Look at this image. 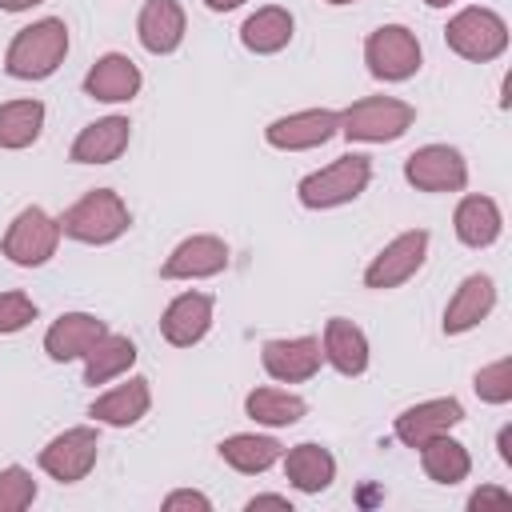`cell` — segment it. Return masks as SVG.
Listing matches in <instances>:
<instances>
[{
  "label": "cell",
  "mask_w": 512,
  "mask_h": 512,
  "mask_svg": "<svg viewBox=\"0 0 512 512\" xmlns=\"http://www.w3.org/2000/svg\"><path fill=\"white\" fill-rule=\"evenodd\" d=\"M68 56V24L60 16L32 20L20 28L4 52V72L16 80H48Z\"/></svg>",
  "instance_id": "1"
},
{
  "label": "cell",
  "mask_w": 512,
  "mask_h": 512,
  "mask_svg": "<svg viewBox=\"0 0 512 512\" xmlns=\"http://www.w3.org/2000/svg\"><path fill=\"white\" fill-rule=\"evenodd\" d=\"M56 220H60V232L80 240V244H112V240H120L128 232L132 212H128L120 192L92 188L72 208H64V216H56Z\"/></svg>",
  "instance_id": "2"
},
{
  "label": "cell",
  "mask_w": 512,
  "mask_h": 512,
  "mask_svg": "<svg viewBox=\"0 0 512 512\" xmlns=\"http://www.w3.org/2000/svg\"><path fill=\"white\" fill-rule=\"evenodd\" d=\"M372 180V160L364 152H344L336 156L332 164L308 172L300 184H296V196L304 208L312 212H324V208H340V204H352Z\"/></svg>",
  "instance_id": "3"
},
{
  "label": "cell",
  "mask_w": 512,
  "mask_h": 512,
  "mask_svg": "<svg viewBox=\"0 0 512 512\" xmlns=\"http://www.w3.org/2000/svg\"><path fill=\"white\" fill-rule=\"evenodd\" d=\"M416 124V108L400 96H364L340 112V136L356 144H392Z\"/></svg>",
  "instance_id": "4"
},
{
  "label": "cell",
  "mask_w": 512,
  "mask_h": 512,
  "mask_svg": "<svg viewBox=\"0 0 512 512\" xmlns=\"http://www.w3.org/2000/svg\"><path fill=\"white\" fill-rule=\"evenodd\" d=\"M444 40H448V48L456 56H464L472 64H488L508 48V24L492 8H460L448 20Z\"/></svg>",
  "instance_id": "5"
},
{
  "label": "cell",
  "mask_w": 512,
  "mask_h": 512,
  "mask_svg": "<svg viewBox=\"0 0 512 512\" xmlns=\"http://www.w3.org/2000/svg\"><path fill=\"white\" fill-rule=\"evenodd\" d=\"M60 236H64V232H60V220L32 204V208H20V212L12 216V224H8V232H4V240H0V248H4V256H8L12 264H20V268H40V264H48V260L56 256Z\"/></svg>",
  "instance_id": "6"
},
{
  "label": "cell",
  "mask_w": 512,
  "mask_h": 512,
  "mask_svg": "<svg viewBox=\"0 0 512 512\" xmlns=\"http://www.w3.org/2000/svg\"><path fill=\"white\" fill-rule=\"evenodd\" d=\"M420 60H424L420 56V40L404 24H380L364 40V64H368V72L376 80H388V84L408 80V76L420 72Z\"/></svg>",
  "instance_id": "7"
},
{
  "label": "cell",
  "mask_w": 512,
  "mask_h": 512,
  "mask_svg": "<svg viewBox=\"0 0 512 512\" xmlns=\"http://www.w3.org/2000/svg\"><path fill=\"white\" fill-rule=\"evenodd\" d=\"M424 256H428V232H424V228H408V232L392 236V240L372 256V264L364 268V284L376 288V292L400 288L404 280H412V276L424 268Z\"/></svg>",
  "instance_id": "8"
},
{
  "label": "cell",
  "mask_w": 512,
  "mask_h": 512,
  "mask_svg": "<svg viewBox=\"0 0 512 512\" xmlns=\"http://www.w3.org/2000/svg\"><path fill=\"white\" fill-rule=\"evenodd\" d=\"M96 456H100L96 428L92 424H76V428H64L60 436H52L40 448V468L60 484H76L96 468Z\"/></svg>",
  "instance_id": "9"
},
{
  "label": "cell",
  "mask_w": 512,
  "mask_h": 512,
  "mask_svg": "<svg viewBox=\"0 0 512 512\" xmlns=\"http://www.w3.org/2000/svg\"><path fill=\"white\" fill-rule=\"evenodd\" d=\"M404 180L416 192H460L468 184V164L452 144H424L404 160Z\"/></svg>",
  "instance_id": "10"
},
{
  "label": "cell",
  "mask_w": 512,
  "mask_h": 512,
  "mask_svg": "<svg viewBox=\"0 0 512 512\" xmlns=\"http://www.w3.org/2000/svg\"><path fill=\"white\" fill-rule=\"evenodd\" d=\"M336 132H340V112H332V108H300V112L276 116L264 128V140L272 148H280V152H308V148L328 144Z\"/></svg>",
  "instance_id": "11"
},
{
  "label": "cell",
  "mask_w": 512,
  "mask_h": 512,
  "mask_svg": "<svg viewBox=\"0 0 512 512\" xmlns=\"http://www.w3.org/2000/svg\"><path fill=\"white\" fill-rule=\"evenodd\" d=\"M224 268H228V244L212 232H196L168 252V260L160 264V276L164 280H208V276H220Z\"/></svg>",
  "instance_id": "12"
},
{
  "label": "cell",
  "mask_w": 512,
  "mask_h": 512,
  "mask_svg": "<svg viewBox=\"0 0 512 512\" xmlns=\"http://www.w3.org/2000/svg\"><path fill=\"white\" fill-rule=\"evenodd\" d=\"M260 364L272 380L280 384H304L320 372L324 364V348L320 336H288V340H268L260 348Z\"/></svg>",
  "instance_id": "13"
},
{
  "label": "cell",
  "mask_w": 512,
  "mask_h": 512,
  "mask_svg": "<svg viewBox=\"0 0 512 512\" xmlns=\"http://www.w3.org/2000/svg\"><path fill=\"white\" fill-rule=\"evenodd\" d=\"M460 420H464V404L456 396L420 400V404H412L396 416V440L408 444V448H420L424 440H432L440 432H452Z\"/></svg>",
  "instance_id": "14"
},
{
  "label": "cell",
  "mask_w": 512,
  "mask_h": 512,
  "mask_svg": "<svg viewBox=\"0 0 512 512\" xmlns=\"http://www.w3.org/2000/svg\"><path fill=\"white\" fill-rule=\"evenodd\" d=\"M212 296L208 292H180L164 316H160V336L172 344V348H192L208 336L212 328Z\"/></svg>",
  "instance_id": "15"
},
{
  "label": "cell",
  "mask_w": 512,
  "mask_h": 512,
  "mask_svg": "<svg viewBox=\"0 0 512 512\" xmlns=\"http://www.w3.org/2000/svg\"><path fill=\"white\" fill-rule=\"evenodd\" d=\"M108 332V324L92 312H64L52 320V328L44 332V352L48 360L56 364H68V360H84L92 352V344Z\"/></svg>",
  "instance_id": "16"
},
{
  "label": "cell",
  "mask_w": 512,
  "mask_h": 512,
  "mask_svg": "<svg viewBox=\"0 0 512 512\" xmlns=\"http://www.w3.org/2000/svg\"><path fill=\"white\" fill-rule=\"evenodd\" d=\"M148 408H152V388H148V380H144V376H128L124 384H116V388H108L104 396H96V400L88 404V416H92L96 424H108V428H132V424H140V420L148 416Z\"/></svg>",
  "instance_id": "17"
},
{
  "label": "cell",
  "mask_w": 512,
  "mask_h": 512,
  "mask_svg": "<svg viewBox=\"0 0 512 512\" xmlns=\"http://www.w3.org/2000/svg\"><path fill=\"white\" fill-rule=\"evenodd\" d=\"M188 32V16L180 8V0H148L136 16V36L144 44V52L152 56H168L184 44Z\"/></svg>",
  "instance_id": "18"
},
{
  "label": "cell",
  "mask_w": 512,
  "mask_h": 512,
  "mask_svg": "<svg viewBox=\"0 0 512 512\" xmlns=\"http://www.w3.org/2000/svg\"><path fill=\"white\" fill-rule=\"evenodd\" d=\"M140 84H144V76H140L136 60L124 56V52H104V56L88 68V76H84V92H88L92 100H104V104H124V100H132V96L140 92Z\"/></svg>",
  "instance_id": "19"
},
{
  "label": "cell",
  "mask_w": 512,
  "mask_h": 512,
  "mask_svg": "<svg viewBox=\"0 0 512 512\" xmlns=\"http://www.w3.org/2000/svg\"><path fill=\"white\" fill-rule=\"evenodd\" d=\"M132 140V124L128 116H104V120H92L88 128H80V136L72 140V160L76 164H112L124 156Z\"/></svg>",
  "instance_id": "20"
},
{
  "label": "cell",
  "mask_w": 512,
  "mask_h": 512,
  "mask_svg": "<svg viewBox=\"0 0 512 512\" xmlns=\"http://www.w3.org/2000/svg\"><path fill=\"white\" fill-rule=\"evenodd\" d=\"M492 308H496V284H492V276L472 272V276L460 280V288L452 292V300L444 308V332L448 336H460V332L476 328Z\"/></svg>",
  "instance_id": "21"
},
{
  "label": "cell",
  "mask_w": 512,
  "mask_h": 512,
  "mask_svg": "<svg viewBox=\"0 0 512 512\" xmlns=\"http://www.w3.org/2000/svg\"><path fill=\"white\" fill-rule=\"evenodd\" d=\"M280 464H284L288 484H292L296 492H308V496L324 492V488L336 480V456H332L324 444H312V440L288 448V452L280 456Z\"/></svg>",
  "instance_id": "22"
},
{
  "label": "cell",
  "mask_w": 512,
  "mask_h": 512,
  "mask_svg": "<svg viewBox=\"0 0 512 512\" xmlns=\"http://www.w3.org/2000/svg\"><path fill=\"white\" fill-rule=\"evenodd\" d=\"M452 228L460 236V244L468 248H488L500 240V228H504V216H500V204L492 196H464L452 212Z\"/></svg>",
  "instance_id": "23"
},
{
  "label": "cell",
  "mask_w": 512,
  "mask_h": 512,
  "mask_svg": "<svg viewBox=\"0 0 512 512\" xmlns=\"http://www.w3.org/2000/svg\"><path fill=\"white\" fill-rule=\"evenodd\" d=\"M320 348H324V360L340 372V376H360L368 368V336L344 320V316H332L324 324V336H320Z\"/></svg>",
  "instance_id": "24"
},
{
  "label": "cell",
  "mask_w": 512,
  "mask_h": 512,
  "mask_svg": "<svg viewBox=\"0 0 512 512\" xmlns=\"http://www.w3.org/2000/svg\"><path fill=\"white\" fill-rule=\"evenodd\" d=\"M292 28H296V20H292L288 8L264 4V8H256V12L240 24V44H244L248 52H256V56H272V52L288 48Z\"/></svg>",
  "instance_id": "25"
},
{
  "label": "cell",
  "mask_w": 512,
  "mask_h": 512,
  "mask_svg": "<svg viewBox=\"0 0 512 512\" xmlns=\"http://www.w3.org/2000/svg\"><path fill=\"white\" fill-rule=\"evenodd\" d=\"M280 456H284V444L264 432H236V436L220 440V460L244 476L268 472L272 464H280Z\"/></svg>",
  "instance_id": "26"
},
{
  "label": "cell",
  "mask_w": 512,
  "mask_h": 512,
  "mask_svg": "<svg viewBox=\"0 0 512 512\" xmlns=\"http://www.w3.org/2000/svg\"><path fill=\"white\" fill-rule=\"evenodd\" d=\"M244 412H248V420L264 424V428H288V424H300L308 416V400L288 392V388L264 384V388H252L244 396Z\"/></svg>",
  "instance_id": "27"
},
{
  "label": "cell",
  "mask_w": 512,
  "mask_h": 512,
  "mask_svg": "<svg viewBox=\"0 0 512 512\" xmlns=\"http://www.w3.org/2000/svg\"><path fill=\"white\" fill-rule=\"evenodd\" d=\"M416 452H420V468H424V476L436 480V484H460V480H468V472H472V456H468V448H464L460 440H452L448 432L424 440Z\"/></svg>",
  "instance_id": "28"
},
{
  "label": "cell",
  "mask_w": 512,
  "mask_h": 512,
  "mask_svg": "<svg viewBox=\"0 0 512 512\" xmlns=\"http://www.w3.org/2000/svg\"><path fill=\"white\" fill-rule=\"evenodd\" d=\"M132 364H136V344L128 336H120V332H104L92 344V352L84 356V384H92V388L108 384V380L124 376Z\"/></svg>",
  "instance_id": "29"
},
{
  "label": "cell",
  "mask_w": 512,
  "mask_h": 512,
  "mask_svg": "<svg viewBox=\"0 0 512 512\" xmlns=\"http://www.w3.org/2000/svg\"><path fill=\"white\" fill-rule=\"evenodd\" d=\"M40 128H44V104L40 100L28 96V100L0 104V148L20 152V148L40 140Z\"/></svg>",
  "instance_id": "30"
},
{
  "label": "cell",
  "mask_w": 512,
  "mask_h": 512,
  "mask_svg": "<svg viewBox=\"0 0 512 512\" xmlns=\"http://www.w3.org/2000/svg\"><path fill=\"white\" fill-rule=\"evenodd\" d=\"M472 388H476V396H480L484 404H508V400H512V360L500 356V360L484 364V368L476 372Z\"/></svg>",
  "instance_id": "31"
},
{
  "label": "cell",
  "mask_w": 512,
  "mask_h": 512,
  "mask_svg": "<svg viewBox=\"0 0 512 512\" xmlns=\"http://www.w3.org/2000/svg\"><path fill=\"white\" fill-rule=\"evenodd\" d=\"M36 500V480L28 468L20 464H8L0 472V512H24L28 504Z\"/></svg>",
  "instance_id": "32"
},
{
  "label": "cell",
  "mask_w": 512,
  "mask_h": 512,
  "mask_svg": "<svg viewBox=\"0 0 512 512\" xmlns=\"http://www.w3.org/2000/svg\"><path fill=\"white\" fill-rule=\"evenodd\" d=\"M36 320V300L28 292H0V336H12Z\"/></svg>",
  "instance_id": "33"
},
{
  "label": "cell",
  "mask_w": 512,
  "mask_h": 512,
  "mask_svg": "<svg viewBox=\"0 0 512 512\" xmlns=\"http://www.w3.org/2000/svg\"><path fill=\"white\" fill-rule=\"evenodd\" d=\"M184 508H188V512H192V508H196V512H212V500H208L204 492H196V488H180V492H168V496H164V512H184Z\"/></svg>",
  "instance_id": "34"
},
{
  "label": "cell",
  "mask_w": 512,
  "mask_h": 512,
  "mask_svg": "<svg viewBox=\"0 0 512 512\" xmlns=\"http://www.w3.org/2000/svg\"><path fill=\"white\" fill-rule=\"evenodd\" d=\"M512 504V492L508 488H492V484H484V488H476L472 496H468V508L472 512H484V508H508Z\"/></svg>",
  "instance_id": "35"
},
{
  "label": "cell",
  "mask_w": 512,
  "mask_h": 512,
  "mask_svg": "<svg viewBox=\"0 0 512 512\" xmlns=\"http://www.w3.org/2000/svg\"><path fill=\"white\" fill-rule=\"evenodd\" d=\"M244 508H248V512H260V508H280V512H292V500H288V496H276V492H264V496H252Z\"/></svg>",
  "instance_id": "36"
},
{
  "label": "cell",
  "mask_w": 512,
  "mask_h": 512,
  "mask_svg": "<svg viewBox=\"0 0 512 512\" xmlns=\"http://www.w3.org/2000/svg\"><path fill=\"white\" fill-rule=\"evenodd\" d=\"M496 448H500V460H504V464H512V424H504V428H500Z\"/></svg>",
  "instance_id": "37"
},
{
  "label": "cell",
  "mask_w": 512,
  "mask_h": 512,
  "mask_svg": "<svg viewBox=\"0 0 512 512\" xmlns=\"http://www.w3.org/2000/svg\"><path fill=\"white\" fill-rule=\"evenodd\" d=\"M36 4H44V0H0V12H28Z\"/></svg>",
  "instance_id": "38"
},
{
  "label": "cell",
  "mask_w": 512,
  "mask_h": 512,
  "mask_svg": "<svg viewBox=\"0 0 512 512\" xmlns=\"http://www.w3.org/2000/svg\"><path fill=\"white\" fill-rule=\"evenodd\" d=\"M204 4H208L212 12H232V8H240L244 0H204Z\"/></svg>",
  "instance_id": "39"
},
{
  "label": "cell",
  "mask_w": 512,
  "mask_h": 512,
  "mask_svg": "<svg viewBox=\"0 0 512 512\" xmlns=\"http://www.w3.org/2000/svg\"><path fill=\"white\" fill-rule=\"evenodd\" d=\"M428 8H448V4H456V0H424Z\"/></svg>",
  "instance_id": "40"
},
{
  "label": "cell",
  "mask_w": 512,
  "mask_h": 512,
  "mask_svg": "<svg viewBox=\"0 0 512 512\" xmlns=\"http://www.w3.org/2000/svg\"><path fill=\"white\" fill-rule=\"evenodd\" d=\"M328 4H336V8H340V4H356V0H328Z\"/></svg>",
  "instance_id": "41"
}]
</instances>
